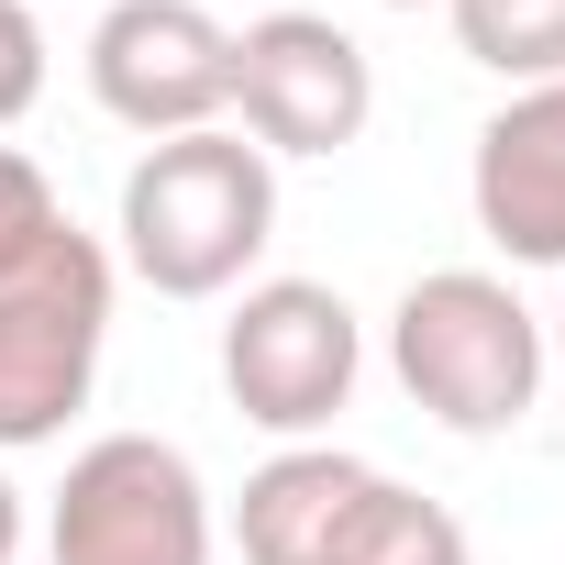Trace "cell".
Masks as SVG:
<instances>
[{"mask_svg": "<svg viewBox=\"0 0 565 565\" xmlns=\"http://www.w3.org/2000/svg\"><path fill=\"white\" fill-rule=\"evenodd\" d=\"M277 233V167L244 134H167L122 178V266L156 300H222Z\"/></svg>", "mask_w": 565, "mask_h": 565, "instance_id": "cell-1", "label": "cell"}, {"mask_svg": "<svg viewBox=\"0 0 565 565\" xmlns=\"http://www.w3.org/2000/svg\"><path fill=\"white\" fill-rule=\"evenodd\" d=\"M45 100V23L23 0H0V122H23Z\"/></svg>", "mask_w": 565, "mask_h": 565, "instance_id": "cell-13", "label": "cell"}, {"mask_svg": "<svg viewBox=\"0 0 565 565\" xmlns=\"http://www.w3.org/2000/svg\"><path fill=\"white\" fill-rule=\"evenodd\" d=\"M12 554H23V488L0 477V565H12Z\"/></svg>", "mask_w": 565, "mask_h": 565, "instance_id": "cell-14", "label": "cell"}, {"mask_svg": "<svg viewBox=\"0 0 565 565\" xmlns=\"http://www.w3.org/2000/svg\"><path fill=\"white\" fill-rule=\"evenodd\" d=\"M67 211H56V189H45V167L34 156H12V145H0V266H23L45 233H56Z\"/></svg>", "mask_w": 565, "mask_h": 565, "instance_id": "cell-12", "label": "cell"}, {"mask_svg": "<svg viewBox=\"0 0 565 565\" xmlns=\"http://www.w3.org/2000/svg\"><path fill=\"white\" fill-rule=\"evenodd\" d=\"M388 366H399L411 411L488 444V433H521V411L543 399V322L510 300V277L433 266L388 311Z\"/></svg>", "mask_w": 565, "mask_h": 565, "instance_id": "cell-2", "label": "cell"}, {"mask_svg": "<svg viewBox=\"0 0 565 565\" xmlns=\"http://www.w3.org/2000/svg\"><path fill=\"white\" fill-rule=\"evenodd\" d=\"M554 355H565V311H554Z\"/></svg>", "mask_w": 565, "mask_h": 565, "instance_id": "cell-15", "label": "cell"}, {"mask_svg": "<svg viewBox=\"0 0 565 565\" xmlns=\"http://www.w3.org/2000/svg\"><path fill=\"white\" fill-rule=\"evenodd\" d=\"M388 12H422V0H388Z\"/></svg>", "mask_w": 565, "mask_h": 565, "instance_id": "cell-16", "label": "cell"}, {"mask_svg": "<svg viewBox=\"0 0 565 565\" xmlns=\"http://www.w3.org/2000/svg\"><path fill=\"white\" fill-rule=\"evenodd\" d=\"M366 477H377V466L344 455V444H289V455H266V466L244 477V499H233L244 565H322V543H333V521H344V499H355Z\"/></svg>", "mask_w": 565, "mask_h": 565, "instance_id": "cell-9", "label": "cell"}, {"mask_svg": "<svg viewBox=\"0 0 565 565\" xmlns=\"http://www.w3.org/2000/svg\"><path fill=\"white\" fill-rule=\"evenodd\" d=\"M322 565H477V554H466V521H455L444 499H422V488H399V477H366V488L344 499Z\"/></svg>", "mask_w": 565, "mask_h": 565, "instance_id": "cell-10", "label": "cell"}, {"mask_svg": "<svg viewBox=\"0 0 565 565\" xmlns=\"http://www.w3.org/2000/svg\"><path fill=\"white\" fill-rule=\"evenodd\" d=\"M477 233L510 266H565V78L510 89L477 122V167H466Z\"/></svg>", "mask_w": 565, "mask_h": 565, "instance_id": "cell-8", "label": "cell"}, {"mask_svg": "<svg viewBox=\"0 0 565 565\" xmlns=\"http://www.w3.org/2000/svg\"><path fill=\"white\" fill-rule=\"evenodd\" d=\"M111 344V255L100 233L56 222L23 266H0V455H34L89 411Z\"/></svg>", "mask_w": 565, "mask_h": 565, "instance_id": "cell-3", "label": "cell"}, {"mask_svg": "<svg viewBox=\"0 0 565 565\" xmlns=\"http://www.w3.org/2000/svg\"><path fill=\"white\" fill-rule=\"evenodd\" d=\"M355 366H366V333H355V311L322 289V277H266V289H244L233 322H222V388L277 444H311L355 399Z\"/></svg>", "mask_w": 565, "mask_h": 565, "instance_id": "cell-5", "label": "cell"}, {"mask_svg": "<svg viewBox=\"0 0 565 565\" xmlns=\"http://www.w3.org/2000/svg\"><path fill=\"white\" fill-rule=\"evenodd\" d=\"M233 111H244V145L266 167L277 156H344L377 122V67L333 12H266L233 34Z\"/></svg>", "mask_w": 565, "mask_h": 565, "instance_id": "cell-6", "label": "cell"}, {"mask_svg": "<svg viewBox=\"0 0 565 565\" xmlns=\"http://www.w3.org/2000/svg\"><path fill=\"white\" fill-rule=\"evenodd\" d=\"M444 12H455V45L488 78H510V89L565 78V0H444Z\"/></svg>", "mask_w": 565, "mask_h": 565, "instance_id": "cell-11", "label": "cell"}, {"mask_svg": "<svg viewBox=\"0 0 565 565\" xmlns=\"http://www.w3.org/2000/svg\"><path fill=\"white\" fill-rule=\"evenodd\" d=\"M89 100L145 145L211 134L233 111V34L200 0H111L89 34Z\"/></svg>", "mask_w": 565, "mask_h": 565, "instance_id": "cell-7", "label": "cell"}, {"mask_svg": "<svg viewBox=\"0 0 565 565\" xmlns=\"http://www.w3.org/2000/svg\"><path fill=\"white\" fill-rule=\"evenodd\" d=\"M56 565H211V488L167 433H100L45 510Z\"/></svg>", "mask_w": 565, "mask_h": 565, "instance_id": "cell-4", "label": "cell"}]
</instances>
